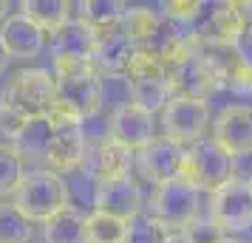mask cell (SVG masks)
I'll return each mask as SVG.
<instances>
[{
	"mask_svg": "<svg viewBox=\"0 0 252 243\" xmlns=\"http://www.w3.org/2000/svg\"><path fill=\"white\" fill-rule=\"evenodd\" d=\"M54 80H57V102L74 113L88 119L102 105V82L88 59L54 57Z\"/></svg>",
	"mask_w": 252,
	"mask_h": 243,
	"instance_id": "1",
	"label": "cell"
},
{
	"mask_svg": "<svg viewBox=\"0 0 252 243\" xmlns=\"http://www.w3.org/2000/svg\"><path fill=\"white\" fill-rule=\"evenodd\" d=\"M14 207L29 223H46L68 204V184L60 173L51 170H32L23 178V184L14 192Z\"/></svg>",
	"mask_w": 252,
	"mask_h": 243,
	"instance_id": "2",
	"label": "cell"
},
{
	"mask_svg": "<svg viewBox=\"0 0 252 243\" xmlns=\"http://www.w3.org/2000/svg\"><path fill=\"white\" fill-rule=\"evenodd\" d=\"M250 3L224 0V3H204L201 14L187 23L190 34L201 46H241V37L250 28Z\"/></svg>",
	"mask_w": 252,
	"mask_h": 243,
	"instance_id": "3",
	"label": "cell"
},
{
	"mask_svg": "<svg viewBox=\"0 0 252 243\" xmlns=\"http://www.w3.org/2000/svg\"><path fill=\"white\" fill-rule=\"evenodd\" d=\"M51 122H54V139L48 147L46 156V167L51 173H68L77 170L85 162V150H88V141H85V130H82V119L80 113H74L65 105H54L51 110Z\"/></svg>",
	"mask_w": 252,
	"mask_h": 243,
	"instance_id": "4",
	"label": "cell"
},
{
	"mask_svg": "<svg viewBox=\"0 0 252 243\" xmlns=\"http://www.w3.org/2000/svg\"><path fill=\"white\" fill-rule=\"evenodd\" d=\"M3 102L29 119L48 116L57 105V80L46 68H26L9 80L3 91Z\"/></svg>",
	"mask_w": 252,
	"mask_h": 243,
	"instance_id": "5",
	"label": "cell"
},
{
	"mask_svg": "<svg viewBox=\"0 0 252 243\" xmlns=\"http://www.w3.org/2000/svg\"><path fill=\"white\" fill-rule=\"evenodd\" d=\"M232 175H235V164L213 139H201L187 147V159L182 167V178L187 184L207 192H218L221 187L235 181Z\"/></svg>",
	"mask_w": 252,
	"mask_h": 243,
	"instance_id": "6",
	"label": "cell"
},
{
	"mask_svg": "<svg viewBox=\"0 0 252 243\" xmlns=\"http://www.w3.org/2000/svg\"><path fill=\"white\" fill-rule=\"evenodd\" d=\"M201 189L193 184H187L184 178L167 181V184L156 187L153 195V215L173 232L182 235L190 223L201 218Z\"/></svg>",
	"mask_w": 252,
	"mask_h": 243,
	"instance_id": "7",
	"label": "cell"
},
{
	"mask_svg": "<svg viewBox=\"0 0 252 243\" xmlns=\"http://www.w3.org/2000/svg\"><path fill=\"white\" fill-rule=\"evenodd\" d=\"M161 128H164V139L179 144H195L204 139L207 128H213L210 105L204 99L173 96L170 105L161 110Z\"/></svg>",
	"mask_w": 252,
	"mask_h": 243,
	"instance_id": "8",
	"label": "cell"
},
{
	"mask_svg": "<svg viewBox=\"0 0 252 243\" xmlns=\"http://www.w3.org/2000/svg\"><path fill=\"white\" fill-rule=\"evenodd\" d=\"M201 57L213 71L218 88L252 93V59L241 51V46H201Z\"/></svg>",
	"mask_w": 252,
	"mask_h": 243,
	"instance_id": "9",
	"label": "cell"
},
{
	"mask_svg": "<svg viewBox=\"0 0 252 243\" xmlns=\"http://www.w3.org/2000/svg\"><path fill=\"white\" fill-rule=\"evenodd\" d=\"M184 159H187V147L179 144V141L164 139V136H161V139H153L145 150H139L136 156H133L139 173L156 187L182 178Z\"/></svg>",
	"mask_w": 252,
	"mask_h": 243,
	"instance_id": "10",
	"label": "cell"
},
{
	"mask_svg": "<svg viewBox=\"0 0 252 243\" xmlns=\"http://www.w3.org/2000/svg\"><path fill=\"white\" fill-rule=\"evenodd\" d=\"M213 141L229 159L252 153V108L229 105L213 119Z\"/></svg>",
	"mask_w": 252,
	"mask_h": 243,
	"instance_id": "11",
	"label": "cell"
},
{
	"mask_svg": "<svg viewBox=\"0 0 252 243\" xmlns=\"http://www.w3.org/2000/svg\"><path fill=\"white\" fill-rule=\"evenodd\" d=\"M210 218L216 220L224 232H244L252 226V192L247 181H229L213 192Z\"/></svg>",
	"mask_w": 252,
	"mask_h": 243,
	"instance_id": "12",
	"label": "cell"
},
{
	"mask_svg": "<svg viewBox=\"0 0 252 243\" xmlns=\"http://www.w3.org/2000/svg\"><path fill=\"white\" fill-rule=\"evenodd\" d=\"M85 170L91 173L96 184H108L116 178L130 175V164H133V150H127L125 144H119L111 136H102L85 150Z\"/></svg>",
	"mask_w": 252,
	"mask_h": 243,
	"instance_id": "13",
	"label": "cell"
},
{
	"mask_svg": "<svg viewBox=\"0 0 252 243\" xmlns=\"http://www.w3.org/2000/svg\"><path fill=\"white\" fill-rule=\"evenodd\" d=\"M133 43L127 40L125 28H105V31H94V51H91V65L94 71L102 77H119L127 71V62L133 57Z\"/></svg>",
	"mask_w": 252,
	"mask_h": 243,
	"instance_id": "14",
	"label": "cell"
},
{
	"mask_svg": "<svg viewBox=\"0 0 252 243\" xmlns=\"http://www.w3.org/2000/svg\"><path fill=\"white\" fill-rule=\"evenodd\" d=\"M111 139H116L119 144H125L127 150H145L150 141L156 139L153 133V116L148 110L136 108L133 102H125L116 108L114 119H111Z\"/></svg>",
	"mask_w": 252,
	"mask_h": 243,
	"instance_id": "15",
	"label": "cell"
},
{
	"mask_svg": "<svg viewBox=\"0 0 252 243\" xmlns=\"http://www.w3.org/2000/svg\"><path fill=\"white\" fill-rule=\"evenodd\" d=\"M94 207H96V212H108L122 220L136 218L142 212V189H139L136 178L125 175V178H116L108 184H96Z\"/></svg>",
	"mask_w": 252,
	"mask_h": 243,
	"instance_id": "16",
	"label": "cell"
},
{
	"mask_svg": "<svg viewBox=\"0 0 252 243\" xmlns=\"http://www.w3.org/2000/svg\"><path fill=\"white\" fill-rule=\"evenodd\" d=\"M167 82H170L173 96H182V99H204V102H207V96L218 88L216 80H213V71H210V65L201 57V51L195 57L184 59L182 65H176V68L167 71Z\"/></svg>",
	"mask_w": 252,
	"mask_h": 243,
	"instance_id": "17",
	"label": "cell"
},
{
	"mask_svg": "<svg viewBox=\"0 0 252 243\" xmlns=\"http://www.w3.org/2000/svg\"><path fill=\"white\" fill-rule=\"evenodd\" d=\"M0 40L12 59H32L46 48V31L37 28L23 12L6 17V23L0 28Z\"/></svg>",
	"mask_w": 252,
	"mask_h": 243,
	"instance_id": "18",
	"label": "cell"
},
{
	"mask_svg": "<svg viewBox=\"0 0 252 243\" xmlns=\"http://www.w3.org/2000/svg\"><path fill=\"white\" fill-rule=\"evenodd\" d=\"M122 28L133 48H153L161 37V17L148 6H127Z\"/></svg>",
	"mask_w": 252,
	"mask_h": 243,
	"instance_id": "19",
	"label": "cell"
},
{
	"mask_svg": "<svg viewBox=\"0 0 252 243\" xmlns=\"http://www.w3.org/2000/svg\"><path fill=\"white\" fill-rule=\"evenodd\" d=\"M51 51H54V57H80L91 62L94 31L74 17L71 23H65L60 31L51 34Z\"/></svg>",
	"mask_w": 252,
	"mask_h": 243,
	"instance_id": "20",
	"label": "cell"
},
{
	"mask_svg": "<svg viewBox=\"0 0 252 243\" xmlns=\"http://www.w3.org/2000/svg\"><path fill=\"white\" fill-rule=\"evenodd\" d=\"M77 20L85 23L91 31H105V28H119L127 14V3L122 0H85L77 3Z\"/></svg>",
	"mask_w": 252,
	"mask_h": 243,
	"instance_id": "21",
	"label": "cell"
},
{
	"mask_svg": "<svg viewBox=\"0 0 252 243\" xmlns=\"http://www.w3.org/2000/svg\"><path fill=\"white\" fill-rule=\"evenodd\" d=\"M23 14L46 34H54L74 20V3H68V0H26Z\"/></svg>",
	"mask_w": 252,
	"mask_h": 243,
	"instance_id": "22",
	"label": "cell"
},
{
	"mask_svg": "<svg viewBox=\"0 0 252 243\" xmlns=\"http://www.w3.org/2000/svg\"><path fill=\"white\" fill-rule=\"evenodd\" d=\"M51 139H54V122H51V116H34V119H29V125L23 128L20 139L14 141V144H17V150L23 153L26 159H32V162L46 167Z\"/></svg>",
	"mask_w": 252,
	"mask_h": 243,
	"instance_id": "23",
	"label": "cell"
},
{
	"mask_svg": "<svg viewBox=\"0 0 252 243\" xmlns=\"http://www.w3.org/2000/svg\"><path fill=\"white\" fill-rule=\"evenodd\" d=\"M85 218L80 209L65 207L51 220L43 223V238L46 243H85Z\"/></svg>",
	"mask_w": 252,
	"mask_h": 243,
	"instance_id": "24",
	"label": "cell"
},
{
	"mask_svg": "<svg viewBox=\"0 0 252 243\" xmlns=\"http://www.w3.org/2000/svg\"><path fill=\"white\" fill-rule=\"evenodd\" d=\"M26 175V156L17 150V144L0 141V198L14 195Z\"/></svg>",
	"mask_w": 252,
	"mask_h": 243,
	"instance_id": "25",
	"label": "cell"
},
{
	"mask_svg": "<svg viewBox=\"0 0 252 243\" xmlns=\"http://www.w3.org/2000/svg\"><path fill=\"white\" fill-rule=\"evenodd\" d=\"M127 235V220L108 215V212H96L85 218V243H125Z\"/></svg>",
	"mask_w": 252,
	"mask_h": 243,
	"instance_id": "26",
	"label": "cell"
},
{
	"mask_svg": "<svg viewBox=\"0 0 252 243\" xmlns=\"http://www.w3.org/2000/svg\"><path fill=\"white\" fill-rule=\"evenodd\" d=\"M130 88V102L142 108V110H148L150 116L164 110L173 99V91H170V82L161 80V82H130L127 85Z\"/></svg>",
	"mask_w": 252,
	"mask_h": 243,
	"instance_id": "27",
	"label": "cell"
},
{
	"mask_svg": "<svg viewBox=\"0 0 252 243\" xmlns=\"http://www.w3.org/2000/svg\"><path fill=\"white\" fill-rule=\"evenodd\" d=\"M125 77H127V85L130 82H161L167 80V68H164L161 57L153 48H136L130 62H127Z\"/></svg>",
	"mask_w": 252,
	"mask_h": 243,
	"instance_id": "28",
	"label": "cell"
},
{
	"mask_svg": "<svg viewBox=\"0 0 252 243\" xmlns=\"http://www.w3.org/2000/svg\"><path fill=\"white\" fill-rule=\"evenodd\" d=\"M170 238H173V232L153 212L150 215H142L139 212L136 218L127 220L125 243H170Z\"/></svg>",
	"mask_w": 252,
	"mask_h": 243,
	"instance_id": "29",
	"label": "cell"
},
{
	"mask_svg": "<svg viewBox=\"0 0 252 243\" xmlns=\"http://www.w3.org/2000/svg\"><path fill=\"white\" fill-rule=\"evenodd\" d=\"M32 223L17 212L14 204L0 201V243H29Z\"/></svg>",
	"mask_w": 252,
	"mask_h": 243,
	"instance_id": "30",
	"label": "cell"
},
{
	"mask_svg": "<svg viewBox=\"0 0 252 243\" xmlns=\"http://www.w3.org/2000/svg\"><path fill=\"white\" fill-rule=\"evenodd\" d=\"M182 235L190 243H224L227 241V232L221 229L213 218H198L195 223H190Z\"/></svg>",
	"mask_w": 252,
	"mask_h": 243,
	"instance_id": "31",
	"label": "cell"
},
{
	"mask_svg": "<svg viewBox=\"0 0 252 243\" xmlns=\"http://www.w3.org/2000/svg\"><path fill=\"white\" fill-rule=\"evenodd\" d=\"M161 9L176 23H193L195 17L201 14L204 3H198V0H167V3H161Z\"/></svg>",
	"mask_w": 252,
	"mask_h": 243,
	"instance_id": "32",
	"label": "cell"
},
{
	"mask_svg": "<svg viewBox=\"0 0 252 243\" xmlns=\"http://www.w3.org/2000/svg\"><path fill=\"white\" fill-rule=\"evenodd\" d=\"M26 125H29V116H23L20 110H14L12 105L3 102V110H0V133H3L6 139H14V141H17Z\"/></svg>",
	"mask_w": 252,
	"mask_h": 243,
	"instance_id": "33",
	"label": "cell"
},
{
	"mask_svg": "<svg viewBox=\"0 0 252 243\" xmlns=\"http://www.w3.org/2000/svg\"><path fill=\"white\" fill-rule=\"evenodd\" d=\"M9 51H6V46H3V40H0V74H3V71H6V65H9Z\"/></svg>",
	"mask_w": 252,
	"mask_h": 243,
	"instance_id": "34",
	"label": "cell"
},
{
	"mask_svg": "<svg viewBox=\"0 0 252 243\" xmlns=\"http://www.w3.org/2000/svg\"><path fill=\"white\" fill-rule=\"evenodd\" d=\"M170 243H190V241H187L184 235H173V238H170Z\"/></svg>",
	"mask_w": 252,
	"mask_h": 243,
	"instance_id": "35",
	"label": "cell"
},
{
	"mask_svg": "<svg viewBox=\"0 0 252 243\" xmlns=\"http://www.w3.org/2000/svg\"><path fill=\"white\" fill-rule=\"evenodd\" d=\"M0 23H6V3L0 0Z\"/></svg>",
	"mask_w": 252,
	"mask_h": 243,
	"instance_id": "36",
	"label": "cell"
},
{
	"mask_svg": "<svg viewBox=\"0 0 252 243\" xmlns=\"http://www.w3.org/2000/svg\"><path fill=\"white\" fill-rule=\"evenodd\" d=\"M247 43H250V51H252V20H250V28H247Z\"/></svg>",
	"mask_w": 252,
	"mask_h": 243,
	"instance_id": "37",
	"label": "cell"
},
{
	"mask_svg": "<svg viewBox=\"0 0 252 243\" xmlns=\"http://www.w3.org/2000/svg\"><path fill=\"white\" fill-rule=\"evenodd\" d=\"M224 243H238V241H232V238H227V241H224Z\"/></svg>",
	"mask_w": 252,
	"mask_h": 243,
	"instance_id": "38",
	"label": "cell"
},
{
	"mask_svg": "<svg viewBox=\"0 0 252 243\" xmlns=\"http://www.w3.org/2000/svg\"><path fill=\"white\" fill-rule=\"evenodd\" d=\"M0 110H3V93H0Z\"/></svg>",
	"mask_w": 252,
	"mask_h": 243,
	"instance_id": "39",
	"label": "cell"
},
{
	"mask_svg": "<svg viewBox=\"0 0 252 243\" xmlns=\"http://www.w3.org/2000/svg\"><path fill=\"white\" fill-rule=\"evenodd\" d=\"M247 184H250V192H252V178H250V181H247Z\"/></svg>",
	"mask_w": 252,
	"mask_h": 243,
	"instance_id": "40",
	"label": "cell"
}]
</instances>
